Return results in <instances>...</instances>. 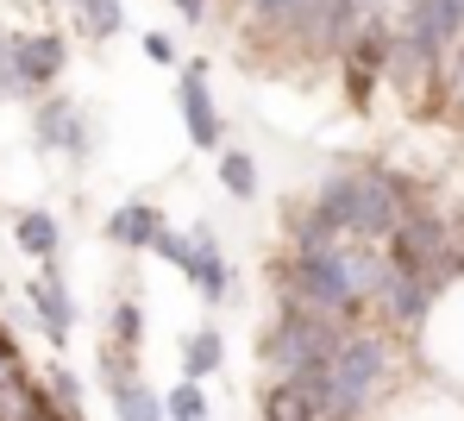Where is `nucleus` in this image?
<instances>
[{"label": "nucleus", "mask_w": 464, "mask_h": 421, "mask_svg": "<svg viewBox=\"0 0 464 421\" xmlns=\"http://www.w3.org/2000/svg\"><path fill=\"white\" fill-rule=\"evenodd\" d=\"M63 6H76V0H63Z\"/></svg>", "instance_id": "obj_31"}, {"label": "nucleus", "mask_w": 464, "mask_h": 421, "mask_svg": "<svg viewBox=\"0 0 464 421\" xmlns=\"http://www.w3.org/2000/svg\"><path fill=\"white\" fill-rule=\"evenodd\" d=\"M389 57H395V19H364L358 38H352L345 57H339V70H345V94H352L358 107H364L371 88L389 76Z\"/></svg>", "instance_id": "obj_8"}, {"label": "nucleus", "mask_w": 464, "mask_h": 421, "mask_svg": "<svg viewBox=\"0 0 464 421\" xmlns=\"http://www.w3.org/2000/svg\"><path fill=\"white\" fill-rule=\"evenodd\" d=\"M107 403H113L120 421H169L163 397H157L145 377H113V384H107Z\"/></svg>", "instance_id": "obj_16"}, {"label": "nucleus", "mask_w": 464, "mask_h": 421, "mask_svg": "<svg viewBox=\"0 0 464 421\" xmlns=\"http://www.w3.org/2000/svg\"><path fill=\"white\" fill-rule=\"evenodd\" d=\"M0 101H19V88H13V32L0 25Z\"/></svg>", "instance_id": "obj_26"}, {"label": "nucleus", "mask_w": 464, "mask_h": 421, "mask_svg": "<svg viewBox=\"0 0 464 421\" xmlns=\"http://www.w3.org/2000/svg\"><path fill=\"white\" fill-rule=\"evenodd\" d=\"M163 409H169V421H208V390L182 377V384L163 390Z\"/></svg>", "instance_id": "obj_22"}, {"label": "nucleus", "mask_w": 464, "mask_h": 421, "mask_svg": "<svg viewBox=\"0 0 464 421\" xmlns=\"http://www.w3.org/2000/svg\"><path fill=\"white\" fill-rule=\"evenodd\" d=\"M308 201L345 233V240H358V246H389V240L401 233V220H408L414 208H427V201H420V182H408L401 170H383V164L326 170V176L314 182Z\"/></svg>", "instance_id": "obj_2"}, {"label": "nucleus", "mask_w": 464, "mask_h": 421, "mask_svg": "<svg viewBox=\"0 0 464 421\" xmlns=\"http://www.w3.org/2000/svg\"><path fill=\"white\" fill-rule=\"evenodd\" d=\"M25 302H32V321L51 334V346L63 352L70 346V328H76V296H70V283H63V270L57 264H44L32 283H25Z\"/></svg>", "instance_id": "obj_12"}, {"label": "nucleus", "mask_w": 464, "mask_h": 421, "mask_svg": "<svg viewBox=\"0 0 464 421\" xmlns=\"http://www.w3.org/2000/svg\"><path fill=\"white\" fill-rule=\"evenodd\" d=\"M220 189L232 201H257V164L251 152H220Z\"/></svg>", "instance_id": "obj_21"}, {"label": "nucleus", "mask_w": 464, "mask_h": 421, "mask_svg": "<svg viewBox=\"0 0 464 421\" xmlns=\"http://www.w3.org/2000/svg\"><path fill=\"white\" fill-rule=\"evenodd\" d=\"M383 277H389V252L383 246H358V240H345L339 252H320V258L289 252L270 264L276 308H308V315L339 321V328H358V315L377 308Z\"/></svg>", "instance_id": "obj_1"}, {"label": "nucleus", "mask_w": 464, "mask_h": 421, "mask_svg": "<svg viewBox=\"0 0 464 421\" xmlns=\"http://www.w3.org/2000/svg\"><path fill=\"white\" fill-rule=\"evenodd\" d=\"M446 289L433 283V277H414V270H395L389 264L383 289H377V321H383V334H427V321H433V302H440Z\"/></svg>", "instance_id": "obj_7"}, {"label": "nucleus", "mask_w": 464, "mask_h": 421, "mask_svg": "<svg viewBox=\"0 0 464 421\" xmlns=\"http://www.w3.org/2000/svg\"><path fill=\"white\" fill-rule=\"evenodd\" d=\"M395 377V346L383 328H345L326 365V421H364Z\"/></svg>", "instance_id": "obj_3"}, {"label": "nucleus", "mask_w": 464, "mask_h": 421, "mask_svg": "<svg viewBox=\"0 0 464 421\" xmlns=\"http://www.w3.org/2000/svg\"><path fill=\"white\" fill-rule=\"evenodd\" d=\"M176 107H182L188 145H201V152H220V145H227V120H220V107H214L208 64H182V76H176Z\"/></svg>", "instance_id": "obj_10"}, {"label": "nucleus", "mask_w": 464, "mask_h": 421, "mask_svg": "<svg viewBox=\"0 0 464 421\" xmlns=\"http://www.w3.org/2000/svg\"><path fill=\"white\" fill-rule=\"evenodd\" d=\"M220 358H227V334H220V328L182 334V377H188V384H208V377L220 371Z\"/></svg>", "instance_id": "obj_17"}, {"label": "nucleus", "mask_w": 464, "mask_h": 421, "mask_svg": "<svg viewBox=\"0 0 464 421\" xmlns=\"http://www.w3.org/2000/svg\"><path fill=\"white\" fill-rule=\"evenodd\" d=\"M13 377H25V371H19V346H13V334L0 328V390H6Z\"/></svg>", "instance_id": "obj_27"}, {"label": "nucleus", "mask_w": 464, "mask_h": 421, "mask_svg": "<svg viewBox=\"0 0 464 421\" xmlns=\"http://www.w3.org/2000/svg\"><path fill=\"white\" fill-rule=\"evenodd\" d=\"M63 64H70V38H63L57 25L13 32V88H19V101H32V107H38L44 94H57Z\"/></svg>", "instance_id": "obj_6"}, {"label": "nucleus", "mask_w": 464, "mask_h": 421, "mask_svg": "<svg viewBox=\"0 0 464 421\" xmlns=\"http://www.w3.org/2000/svg\"><path fill=\"white\" fill-rule=\"evenodd\" d=\"M283 240H289V252H295V258H320V252H339V246H345V233H339L314 201H289V214H283Z\"/></svg>", "instance_id": "obj_13"}, {"label": "nucleus", "mask_w": 464, "mask_h": 421, "mask_svg": "<svg viewBox=\"0 0 464 421\" xmlns=\"http://www.w3.org/2000/svg\"><path fill=\"white\" fill-rule=\"evenodd\" d=\"M452 246H459L452 220H446L440 208H414L383 252H389L395 270H414V277H433L440 289H459V277H452Z\"/></svg>", "instance_id": "obj_5"}, {"label": "nucleus", "mask_w": 464, "mask_h": 421, "mask_svg": "<svg viewBox=\"0 0 464 421\" xmlns=\"http://www.w3.org/2000/svg\"><path fill=\"white\" fill-rule=\"evenodd\" d=\"M364 19H395V0H358Z\"/></svg>", "instance_id": "obj_30"}, {"label": "nucleus", "mask_w": 464, "mask_h": 421, "mask_svg": "<svg viewBox=\"0 0 464 421\" xmlns=\"http://www.w3.org/2000/svg\"><path fill=\"white\" fill-rule=\"evenodd\" d=\"M339 339H345L339 321H320L308 308H276V321L264 334V365L276 371V384H302L326 409V365H333Z\"/></svg>", "instance_id": "obj_4"}, {"label": "nucleus", "mask_w": 464, "mask_h": 421, "mask_svg": "<svg viewBox=\"0 0 464 421\" xmlns=\"http://www.w3.org/2000/svg\"><path fill=\"white\" fill-rule=\"evenodd\" d=\"M70 13H76L82 38H120L126 32V0H76Z\"/></svg>", "instance_id": "obj_18"}, {"label": "nucleus", "mask_w": 464, "mask_h": 421, "mask_svg": "<svg viewBox=\"0 0 464 421\" xmlns=\"http://www.w3.org/2000/svg\"><path fill=\"white\" fill-rule=\"evenodd\" d=\"M44 390H51V403H57V409H63L70 421H82V377L70 371V365H51Z\"/></svg>", "instance_id": "obj_23"}, {"label": "nucleus", "mask_w": 464, "mask_h": 421, "mask_svg": "<svg viewBox=\"0 0 464 421\" xmlns=\"http://www.w3.org/2000/svg\"><path fill=\"white\" fill-rule=\"evenodd\" d=\"M139 44H145V57H151V64H163V70H182V57H176V38H169V32H145Z\"/></svg>", "instance_id": "obj_25"}, {"label": "nucleus", "mask_w": 464, "mask_h": 421, "mask_svg": "<svg viewBox=\"0 0 464 421\" xmlns=\"http://www.w3.org/2000/svg\"><path fill=\"white\" fill-rule=\"evenodd\" d=\"M440 101L446 107H464V44L446 57V70H440Z\"/></svg>", "instance_id": "obj_24"}, {"label": "nucleus", "mask_w": 464, "mask_h": 421, "mask_svg": "<svg viewBox=\"0 0 464 421\" xmlns=\"http://www.w3.org/2000/svg\"><path fill=\"white\" fill-rule=\"evenodd\" d=\"M163 214H157L151 201H120L107 220H101V233L113 240V246H126V252H157V240H163Z\"/></svg>", "instance_id": "obj_14"}, {"label": "nucleus", "mask_w": 464, "mask_h": 421, "mask_svg": "<svg viewBox=\"0 0 464 421\" xmlns=\"http://www.w3.org/2000/svg\"><path fill=\"white\" fill-rule=\"evenodd\" d=\"M13 246L25 258H38V264H57V252H63V220L51 208H25V214H13Z\"/></svg>", "instance_id": "obj_15"}, {"label": "nucleus", "mask_w": 464, "mask_h": 421, "mask_svg": "<svg viewBox=\"0 0 464 421\" xmlns=\"http://www.w3.org/2000/svg\"><path fill=\"white\" fill-rule=\"evenodd\" d=\"M157 258H169V264L182 270V258H188V233H176V227H163V240H157Z\"/></svg>", "instance_id": "obj_28"}, {"label": "nucleus", "mask_w": 464, "mask_h": 421, "mask_svg": "<svg viewBox=\"0 0 464 421\" xmlns=\"http://www.w3.org/2000/svg\"><path fill=\"white\" fill-rule=\"evenodd\" d=\"M32 145L51 152V158H88L94 152V126L70 94H44L32 107Z\"/></svg>", "instance_id": "obj_9"}, {"label": "nucleus", "mask_w": 464, "mask_h": 421, "mask_svg": "<svg viewBox=\"0 0 464 421\" xmlns=\"http://www.w3.org/2000/svg\"><path fill=\"white\" fill-rule=\"evenodd\" d=\"M182 277H188V289L208 302V308H220L232 296V264L220 252V240L208 233V220L201 227H188V258H182Z\"/></svg>", "instance_id": "obj_11"}, {"label": "nucleus", "mask_w": 464, "mask_h": 421, "mask_svg": "<svg viewBox=\"0 0 464 421\" xmlns=\"http://www.w3.org/2000/svg\"><path fill=\"white\" fill-rule=\"evenodd\" d=\"M257 25H270V32H302V19H308L314 0H238Z\"/></svg>", "instance_id": "obj_20"}, {"label": "nucleus", "mask_w": 464, "mask_h": 421, "mask_svg": "<svg viewBox=\"0 0 464 421\" xmlns=\"http://www.w3.org/2000/svg\"><path fill=\"white\" fill-rule=\"evenodd\" d=\"M107 346H120V352L139 358V346H145V308H139L132 296H120V302L107 308Z\"/></svg>", "instance_id": "obj_19"}, {"label": "nucleus", "mask_w": 464, "mask_h": 421, "mask_svg": "<svg viewBox=\"0 0 464 421\" xmlns=\"http://www.w3.org/2000/svg\"><path fill=\"white\" fill-rule=\"evenodd\" d=\"M169 6H176L188 25H208V6H214V0H169Z\"/></svg>", "instance_id": "obj_29"}]
</instances>
